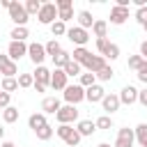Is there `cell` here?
I'll list each match as a JSON object with an SVG mask.
<instances>
[{
	"mask_svg": "<svg viewBox=\"0 0 147 147\" xmlns=\"http://www.w3.org/2000/svg\"><path fill=\"white\" fill-rule=\"evenodd\" d=\"M37 18H39L41 25H53L57 21V7H55V2H44L41 9H39V14H37Z\"/></svg>",
	"mask_w": 147,
	"mask_h": 147,
	"instance_id": "1",
	"label": "cell"
},
{
	"mask_svg": "<svg viewBox=\"0 0 147 147\" xmlns=\"http://www.w3.org/2000/svg\"><path fill=\"white\" fill-rule=\"evenodd\" d=\"M62 94H64V101H67L69 106H76V103L85 101V87H80L78 83H74V85H67Z\"/></svg>",
	"mask_w": 147,
	"mask_h": 147,
	"instance_id": "2",
	"label": "cell"
},
{
	"mask_svg": "<svg viewBox=\"0 0 147 147\" xmlns=\"http://www.w3.org/2000/svg\"><path fill=\"white\" fill-rule=\"evenodd\" d=\"M7 11H9V18H11L16 25H23V28H25V23H28V18H30V16H28L25 7H23L18 0H11V5H9V9H7Z\"/></svg>",
	"mask_w": 147,
	"mask_h": 147,
	"instance_id": "3",
	"label": "cell"
},
{
	"mask_svg": "<svg viewBox=\"0 0 147 147\" xmlns=\"http://www.w3.org/2000/svg\"><path fill=\"white\" fill-rule=\"evenodd\" d=\"M67 37H69V41H71V44H76V48H78V46H85V44L90 41L87 30H83V28H78V25L67 28Z\"/></svg>",
	"mask_w": 147,
	"mask_h": 147,
	"instance_id": "4",
	"label": "cell"
},
{
	"mask_svg": "<svg viewBox=\"0 0 147 147\" xmlns=\"http://www.w3.org/2000/svg\"><path fill=\"white\" fill-rule=\"evenodd\" d=\"M55 117H57V122L60 124H71V122H76L78 119V108L76 106H60V110L55 113Z\"/></svg>",
	"mask_w": 147,
	"mask_h": 147,
	"instance_id": "5",
	"label": "cell"
},
{
	"mask_svg": "<svg viewBox=\"0 0 147 147\" xmlns=\"http://www.w3.org/2000/svg\"><path fill=\"white\" fill-rule=\"evenodd\" d=\"M23 55H28V44H25V41H9V46H7V57H9L11 62H16V60H21Z\"/></svg>",
	"mask_w": 147,
	"mask_h": 147,
	"instance_id": "6",
	"label": "cell"
},
{
	"mask_svg": "<svg viewBox=\"0 0 147 147\" xmlns=\"http://www.w3.org/2000/svg\"><path fill=\"white\" fill-rule=\"evenodd\" d=\"M28 57L37 64V67H41V62L46 60V51H44V44H37V41H32V44H28Z\"/></svg>",
	"mask_w": 147,
	"mask_h": 147,
	"instance_id": "7",
	"label": "cell"
},
{
	"mask_svg": "<svg viewBox=\"0 0 147 147\" xmlns=\"http://www.w3.org/2000/svg\"><path fill=\"white\" fill-rule=\"evenodd\" d=\"M133 142H136L133 129L124 126V129H119V131H117V140H115V145H113V147H133Z\"/></svg>",
	"mask_w": 147,
	"mask_h": 147,
	"instance_id": "8",
	"label": "cell"
},
{
	"mask_svg": "<svg viewBox=\"0 0 147 147\" xmlns=\"http://www.w3.org/2000/svg\"><path fill=\"white\" fill-rule=\"evenodd\" d=\"M0 74H2V78H16V74H18V64L11 62L7 55H0Z\"/></svg>",
	"mask_w": 147,
	"mask_h": 147,
	"instance_id": "9",
	"label": "cell"
},
{
	"mask_svg": "<svg viewBox=\"0 0 147 147\" xmlns=\"http://www.w3.org/2000/svg\"><path fill=\"white\" fill-rule=\"evenodd\" d=\"M80 67H85L90 74H96L99 69H103V67H106V57H101V55H92V53H90V55H87V60H85Z\"/></svg>",
	"mask_w": 147,
	"mask_h": 147,
	"instance_id": "10",
	"label": "cell"
},
{
	"mask_svg": "<svg viewBox=\"0 0 147 147\" xmlns=\"http://www.w3.org/2000/svg\"><path fill=\"white\" fill-rule=\"evenodd\" d=\"M69 83H67V74L62 71V69H53L51 71V87L55 90V92H64V87H67Z\"/></svg>",
	"mask_w": 147,
	"mask_h": 147,
	"instance_id": "11",
	"label": "cell"
},
{
	"mask_svg": "<svg viewBox=\"0 0 147 147\" xmlns=\"http://www.w3.org/2000/svg\"><path fill=\"white\" fill-rule=\"evenodd\" d=\"M32 78H34V83H37V85H41V87H51V69H46L44 64L34 69Z\"/></svg>",
	"mask_w": 147,
	"mask_h": 147,
	"instance_id": "12",
	"label": "cell"
},
{
	"mask_svg": "<svg viewBox=\"0 0 147 147\" xmlns=\"http://www.w3.org/2000/svg\"><path fill=\"white\" fill-rule=\"evenodd\" d=\"M117 96H119V103L131 106V103H136V101H138V90H136L133 85H126V87H122V92H119Z\"/></svg>",
	"mask_w": 147,
	"mask_h": 147,
	"instance_id": "13",
	"label": "cell"
},
{
	"mask_svg": "<svg viewBox=\"0 0 147 147\" xmlns=\"http://www.w3.org/2000/svg\"><path fill=\"white\" fill-rule=\"evenodd\" d=\"M126 18H129V7H113L110 9V23L113 25H122V23H126Z\"/></svg>",
	"mask_w": 147,
	"mask_h": 147,
	"instance_id": "14",
	"label": "cell"
},
{
	"mask_svg": "<svg viewBox=\"0 0 147 147\" xmlns=\"http://www.w3.org/2000/svg\"><path fill=\"white\" fill-rule=\"evenodd\" d=\"M103 96H106V90H103L101 85H96V83L85 90V101H90V103H99Z\"/></svg>",
	"mask_w": 147,
	"mask_h": 147,
	"instance_id": "15",
	"label": "cell"
},
{
	"mask_svg": "<svg viewBox=\"0 0 147 147\" xmlns=\"http://www.w3.org/2000/svg\"><path fill=\"white\" fill-rule=\"evenodd\" d=\"M101 106H103V110H106L108 115H113L115 110H119V106H122V103H119V96L110 92V94H106V96L101 99Z\"/></svg>",
	"mask_w": 147,
	"mask_h": 147,
	"instance_id": "16",
	"label": "cell"
},
{
	"mask_svg": "<svg viewBox=\"0 0 147 147\" xmlns=\"http://www.w3.org/2000/svg\"><path fill=\"white\" fill-rule=\"evenodd\" d=\"M41 110H44V115H55L60 110V99L57 96H46L41 101Z\"/></svg>",
	"mask_w": 147,
	"mask_h": 147,
	"instance_id": "17",
	"label": "cell"
},
{
	"mask_svg": "<svg viewBox=\"0 0 147 147\" xmlns=\"http://www.w3.org/2000/svg\"><path fill=\"white\" fill-rule=\"evenodd\" d=\"M92 32H94L96 39H106V37H108V23H106L103 18H94V23H92Z\"/></svg>",
	"mask_w": 147,
	"mask_h": 147,
	"instance_id": "18",
	"label": "cell"
},
{
	"mask_svg": "<svg viewBox=\"0 0 147 147\" xmlns=\"http://www.w3.org/2000/svg\"><path fill=\"white\" fill-rule=\"evenodd\" d=\"M76 131L80 133V138H85V136H92V133L96 131V124H94L92 119H80L78 126H76Z\"/></svg>",
	"mask_w": 147,
	"mask_h": 147,
	"instance_id": "19",
	"label": "cell"
},
{
	"mask_svg": "<svg viewBox=\"0 0 147 147\" xmlns=\"http://www.w3.org/2000/svg\"><path fill=\"white\" fill-rule=\"evenodd\" d=\"M44 124H48V122H46V115H44V113H32V115L28 117V126H30L32 131L41 129Z\"/></svg>",
	"mask_w": 147,
	"mask_h": 147,
	"instance_id": "20",
	"label": "cell"
},
{
	"mask_svg": "<svg viewBox=\"0 0 147 147\" xmlns=\"http://www.w3.org/2000/svg\"><path fill=\"white\" fill-rule=\"evenodd\" d=\"M92 23H94V18H92V14H90L87 9H83V11H78V28H83V30H87V28H92Z\"/></svg>",
	"mask_w": 147,
	"mask_h": 147,
	"instance_id": "21",
	"label": "cell"
},
{
	"mask_svg": "<svg viewBox=\"0 0 147 147\" xmlns=\"http://www.w3.org/2000/svg\"><path fill=\"white\" fill-rule=\"evenodd\" d=\"M9 37H11V41H25V39L30 37V32H28V28H23V25H16V28L9 32Z\"/></svg>",
	"mask_w": 147,
	"mask_h": 147,
	"instance_id": "22",
	"label": "cell"
},
{
	"mask_svg": "<svg viewBox=\"0 0 147 147\" xmlns=\"http://www.w3.org/2000/svg\"><path fill=\"white\" fill-rule=\"evenodd\" d=\"M71 60V53H67L64 48L57 53V55H53V64H55V69H64V64Z\"/></svg>",
	"mask_w": 147,
	"mask_h": 147,
	"instance_id": "23",
	"label": "cell"
},
{
	"mask_svg": "<svg viewBox=\"0 0 147 147\" xmlns=\"http://www.w3.org/2000/svg\"><path fill=\"white\" fill-rule=\"evenodd\" d=\"M16 119H18V108L7 106V108L2 110V122H5V124H14Z\"/></svg>",
	"mask_w": 147,
	"mask_h": 147,
	"instance_id": "24",
	"label": "cell"
},
{
	"mask_svg": "<svg viewBox=\"0 0 147 147\" xmlns=\"http://www.w3.org/2000/svg\"><path fill=\"white\" fill-rule=\"evenodd\" d=\"M133 136H136V140H138L142 147H147V124H145V122L133 129Z\"/></svg>",
	"mask_w": 147,
	"mask_h": 147,
	"instance_id": "25",
	"label": "cell"
},
{
	"mask_svg": "<svg viewBox=\"0 0 147 147\" xmlns=\"http://www.w3.org/2000/svg\"><path fill=\"white\" fill-rule=\"evenodd\" d=\"M87 55H90V51H87L85 46H78V48H74L71 60H74V62H78V64H83V62L87 60Z\"/></svg>",
	"mask_w": 147,
	"mask_h": 147,
	"instance_id": "26",
	"label": "cell"
},
{
	"mask_svg": "<svg viewBox=\"0 0 147 147\" xmlns=\"http://www.w3.org/2000/svg\"><path fill=\"white\" fill-rule=\"evenodd\" d=\"M53 133H55V129H53L51 124H44L41 129H37V131H34V136H37L39 140H51V138H53Z\"/></svg>",
	"mask_w": 147,
	"mask_h": 147,
	"instance_id": "27",
	"label": "cell"
},
{
	"mask_svg": "<svg viewBox=\"0 0 147 147\" xmlns=\"http://www.w3.org/2000/svg\"><path fill=\"white\" fill-rule=\"evenodd\" d=\"M0 90H2V92H7V94H11L14 90H18V80H16V78H2Z\"/></svg>",
	"mask_w": 147,
	"mask_h": 147,
	"instance_id": "28",
	"label": "cell"
},
{
	"mask_svg": "<svg viewBox=\"0 0 147 147\" xmlns=\"http://www.w3.org/2000/svg\"><path fill=\"white\" fill-rule=\"evenodd\" d=\"M44 51H46V55H51V57H53V55H57V53L62 51V46H60V41H57V39H51L48 44H44Z\"/></svg>",
	"mask_w": 147,
	"mask_h": 147,
	"instance_id": "29",
	"label": "cell"
},
{
	"mask_svg": "<svg viewBox=\"0 0 147 147\" xmlns=\"http://www.w3.org/2000/svg\"><path fill=\"white\" fill-rule=\"evenodd\" d=\"M64 74H67V78L69 76H80V64L78 62H74V60H69L67 64H64V69H62Z\"/></svg>",
	"mask_w": 147,
	"mask_h": 147,
	"instance_id": "30",
	"label": "cell"
},
{
	"mask_svg": "<svg viewBox=\"0 0 147 147\" xmlns=\"http://www.w3.org/2000/svg\"><path fill=\"white\" fill-rule=\"evenodd\" d=\"M94 76H96V80H103V83H106V80H110V78L115 76V71H113V67H108V64H106V67H103V69H99Z\"/></svg>",
	"mask_w": 147,
	"mask_h": 147,
	"instance_id": "31",
	"label": "cell"
},
{
	"mask_svg": "<svg viewBox=\"0 0 147 147\" xmlns=\"http://www.w3.org/2000/svg\"><path fill=\"white\" fill-rule=\"evenodd\" d=\"M94 83H96V76H94V74H90V71L80 74V83H78L80 87H85V90H87V87H92Z\"/></svg>",
	"mask_w": 147,
	"mask_h": 147,
	"instance_id": "32",
	"label": "cell"
},
{
	"mask_svg": "<svg viewBox=\"0 0 147 147\" xmlns=\"http://www.w3.org/2000/svg\"><path fill=\"white\" fill-rule=\"evenodd\" d=\"M18 87H23V90H28V87H32L34 85V78H32V74H18Z\"/></svg>",
	"mask_w": 147,
	"mask_h": 147,
	"instance_id": "33",
	"label": "cell"
},
{
	"mask_svg": "<svg viewBox=\"0 0 147 147\" xmlns=\"http://www.w3.org/2000/svg\"><path fill=\"white\" fill-rule=\"evenodd\" d=\"M94 124H96V129H103V131H108V129H113V117H110V115H101V117H99Z\"/></svg>",
	"mask_w": 147,
	"mask_h": 147,
	"instance_id": "34",
	"label": "cell"
},
{
	"mask_svg": "<svg viewBox=\"0 0 147 147\" xmlns=\"http://www.w3.org/2000/svg\"><path fill=\"white\" fill-rule=\"evenodd\" d=\"M25 11H28V16L30 14H39V9H41V2L39 0H25Z\"/></svg>",
	"mask_w": 147,
	"mask_h": 147,
	"instance_id": "35",
	"label": "cell"
},
{
	"mask_svg": "<svg viewBox=\"0 0 147 147\" xmlns=\"http://www.w3.org/2000/svg\"><path fill=\"white\" fill-rule=\"evenodd\" d=\"M51 32H53V37H62V34H67V23L55 21V23L51 25Z\"/></svg>",
	"mask_w": 147,
	"mask_h": 147,
	"instance_id": "36",
	"label": "cell"
},
{
	"mask_svg": "<svg viewBox=\"0 0 147 147\" xmlns=\"http://www.w3.org/2000/svg\"><path fill=\"white\" fill-rule=\"evenodd\" d=\"M64 142H67L69 147H78V142H80V133H78V131L74 129V131H71V133H69V136L64 138Z\"/></svg>",
	"mask_w": 147,
	"mask_h": 147,
	"instance_id": "37",
	"label": "cell"
},
{
	"mask_svg": "<svg viewBox=\"0 0 147 147\" xmlns=\"http://www.w3.org/2000/svg\"><path fill=\"white\" fill-rule=\"evenodd\" d=\"M103 57H108V60H117V57H119V46L110 41V46H108V51H106Z\"/></svg>",
	"mask_w": 147,
	"mask_h": 147,
	"instance_id": "38",
	"label": "cell"
},
{
	"mask_svg": "<svg viewBox=\"0 0 147 147\" xmlns=\"http://www.w3.org/2000/svg\"><path fill=\"white\" fill-rule=\"evenodd\" d=\"M71 131H74V126H71V124H60V126L55 129V133H57V136H60L62 140H64V138H67V136H69Z\"/></svg>",
	"mask_w": 147,
	"mask_h": 147,
	"instance_id": "39",
	"label": "cell"
},
{
	"mask_svg": "<svg viewBox=\"0 0 147 147\" xmlns=\"http://www.w3.org/2000/svg\"><path fill=\"white\" fill-rule=\"evenodd\" d=\"M108 46H110V41H108V37H106V39H96V51H99V55H101V57L106 55V51H108Z\"/></svg>",
	"mask_w": 147,
	"mask_h": 147,
	"instance_id": "40",
	"label": "cell"
},
{
	"mask_svg": "<svg viewBox=\"0 0 147 147\" xmlns=\"http://www.w3.org/2000/svg\"><path fill=\"white\" fill-rule=\"evenodd\" d=\"M136 21H138L140 25L147 23V5H145V7H138V11H136Z\"/></svg>",
	"mask_w": 147,
	"mask_h": 147,
	"instance_id": "41",
	"label": "cell"
},
{
	"mask_svg": "<svg viewBox=\"0 0 147 147\" xmlns=\"http://www.w3.org/2000/svg\"><path fill=\"white\" fill-rule=\"evenodd\" d=\"M71 18H74V9H62V11H57V21L67 23V21H71Z\"/></svg>",
	"mask_w": 147,
	"mask_h": 147,
	"instance_id": "42",
	"label": "cell"
},
{
	"mask_svg": "<svg viewBox=\"0 0 147 147\" xmlns=\"http://www.w3.org/2000/svg\"><path fill=\"white\" fill-rule=\"evenodd\" d=\"M142 62H145V60H142L140 55H131V57H129V69H136V71H138Z\"/></svg>",
	"mask_w": 147,
	"mask_h": 147,
	"instance_id": "43",
	"label": "cell"
},
{
	"mask_svg": "<svg viewBox=\"0 0 147 147\" xmlns=\"http://www.w3.org/2000/svg\"><path fill=\"white\" fill-rule=\"evenodd\" d=\"M136 76H138V80H140V83H145V85H147V60L140 64V69H138V74H136Z\"/></svg>",
	"mask_w": 147,
	"mask_h": 147,
	"instance_id": "44",
	"label": "cell"
},
{
	"mask_svg": "<svg viewBox=\"0 0 147 147\" xmlns=\"http://www.w3.org/2000/svg\"><path fill=\"white\" fill-rule=\"evenodd\" d=\"M55 7H57V11H62V9H74V2H71V0H55Z\"/></svg>",
	"mask_w": 147,
	"mask_h": 147,
	"instance_id": "45",
	"label": "cell"
},
{
	"mask_svg": "<svg viewBox=\"0 0 147 147\" xmlns=\"http://www.w3.org/2000/svg\"><path fill=\"white\" fill-rule=\"evenodd\" d=\"M9 99H11V94H7V92H2V90H0V108H2V110L9 106Z\"/></svg>",
	"mask_w": 147,
	"mask_h": 147,
	"instance_id": "46",
	"label": "cell"
},
{
	"mask_svg": "<svg viewBox=\"0 0 147 147\" xmlns=\"http://www.w3.org/2000/svg\"><path fill=\"white\" fill-rule=\"evenodd\" d=\"M138 103L147 108V87L145 90H138Z\"/></svg>",
	"mask_w": 147,
	"mask_h": 147,
	"instance_id": "47",
	"label": "cell"
},
{
	"mask_svg": "<svg viewBox=\"0 0 147 147\" xmlns=\"http://www.w3.org/2000/svg\"><path fill=\"white\" fill-rule=\"evenodd\" d=\"M138 55H140L142 60H147V39H145V41L140 44V53H138Z\"/></svg>",
	"mask_w": 147,
	"mask_h": 147,
	"instance_id": "48",
	"label": "cell"
},
{
	"mask_svg": "<svg viewBox=\"0 0 147 147\" xmlns=\"http://www.w3.org/2000/svg\"><path fill=\"white\" fill-rule=\"evenodd\" d=\"M0 5H2L5 9H9V5H11V0H0Z\"/></svg>",
	"mask_w": 147,
	"mask_h": 147,
	"instance_id": "49",
	"label": "cell"
},
{
	"mask_svg": "<svg viewBox=\"0 0 147 147\" xmlns=\"http://www.w3.org/2000/svg\"><path fill=\"white\" fill-rule=\"evenodd\" d=\"M32 87H34V92H46V87H41V85H37V83H34Z\"/></svg>",
	"mask_w": 147,
	"mask_h": 147,
	"instance_id": "50",
	"label": "cell"
},
{
	"mask_svg": "<svg viewBox=\"0 0 147 147\" xmlns=\"http://www.w3.org/2000/svg\"><path fill=\"white\" fill-rule=\"evenodd\" d=\"M0 147H16V145H14V142H9V140H7V142H2V145H0Z\"/></svg>",
	"mask_w": 147,
	"mask_h": 147,
	"instance_id": "51",
	"label": "cell"
},
{
	"mask_svg": "<svg viewBox=\"0 0 147 147\" xmlns=\"http://www.w3.org/2000/svg\"><path fill=\"white\" fill-rule=\"evenodd\" d=\"M2 136H5V129H2V126H0V140H2Z\"/></svg>",
	"mask_w": 147,
	"mask_h": 147,
	"instance_id": "52",
	"label": "cell"
},
{
	"mask_svg": "<svg viewBox=\"0 0 147 147\" xmlns=\"http://www.w3.org/2000/svg\"><path fill=\"white\" fill-rule=\"evenodd\" d=\"M96 147H110V145H108V142H101V145H96Z\"/></svg>",
	"mask_w": 147,
	"mask_h": 147,
	"instance_id": "53",
	"label": "cell"
},
{
	"mask_svg": "<svg viewBox=\"0 0 147 147\" xmlns=\"http://www.w3.org/2000/svg\"><path fill=\"white\" fill-rule=\"evenodd\" d=\"M142 28H145V32H147V23H145V25H142Z\"/></svg>",
	"mask_w": 147,
	"mask_h": 147,
	"instance_id": "54",
	"label": "cell"
}]
</instances>
